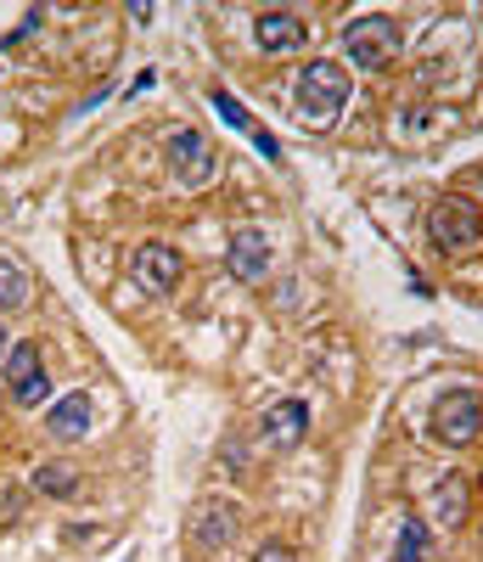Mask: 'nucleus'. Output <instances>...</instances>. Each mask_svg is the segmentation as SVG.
<instances>
[{"instance_id": "obj_1", "label": "nucleus", "mask_w": 483, "mask_h": 562, "mask_svg": "<svg viewBox=\"0 0 483 562\" xmlns=\"http://www.w3.org/2000/svg\"><path fill=\"white\" fill-rule=\"evenodd\" d=\"M427 237L445 259H472L483 248V220L467 198H445V203L427 209Z\"/></svg>"}, {"instance_id": "obj_2", "label": "nucleus", "mask_w": 483, "mask_h": 562, "mask_svg": "<svg viewBox=\"0 0 483 562\" xmlns=\"http://www.w3.org/2000/svg\"><path fill=\"white\" fill-rule=\"evenodd\" d=\"M349 102V68H337V63H310L299 74V119L310 130H326L337 113H344Z\"/></svg>"}, {"instance_id": "obj_3", "label": "nucleus", "mask_w": 483, "mask_h": 562, "mask_svg": "<svg viewBox=\"0 0 483 562\" xmlns=\"http://www.w3.org/2000/svg\"><path fill=\"white\" fill-rule=\"evenodd\" d=\"M344 52L360 63V68H394V57L405 52V34L389 12H371V18H355L344 29Z\"/></svg>"}, {"instance_id": "obj_4", "label": "nucleus", "mask_w": 483, "mask_h": 562, "mask_svg": "<svg viewBox=\"0 0 483 562\" xmlns=\"http://www.w3.org/2000/svg\"><path fill=\"white\" fill-rule=\"evenodd\" d=\"M478 428H483L478 389H450L439 405H433V439H439V445H472Z\"/></svg>"}, {"instance_id": "obj_5", "label": "nucleus", "mask_w": 483, "mask_h": 562, "mask_svg": "<svg viewBox=\"0 0 483 562\" xmlns=\"http://www.w3.org/2000/svg\"><path fill=\"white\" fill-rule=\"evenodd\" d=\"M169 169L180 175V186H209L214 180V147H209V135L203 130H180L169 135Z\"/></svg>"}, {"instance_id": "obj_6", "label": "nucleus", "mask_w": 483, "mask_h": 562, "mask_svg": "<svg viewBox=\"0 0 483 562\" xmlns=\"http://www.w3.org/2000/svg\"><path fill=\"white\" fill-rule=\"evenodd\" d=\"M304 428H310V405H304V400H281V405L265 411V422H259V445H265V450H299V445H304Z\"/></svg>"}, {"instance_id": "obj_7", "label": "nucleus", "mask_w": 483, "mask_h": 562, "mask_svg": "<svg viewBox=\"0 0 483 562\" xmlns=\"http://www.w3.org/2000/svg\"><path fill=\"white\" fill-rule=\"evenodd\" d=\"M7 383H12V400L18 405H40L45 400V360L34 344H12L7 355Z\"/></svg>"}, {"instance_id": "obj_8", "label": "nucleus", "mask_w": 483, "mask_h": 562, "mask_svg": "<svg viewBox=\"0 0 483 562\" xmlns=\"http://www.w3.org/2000/svg\"><path fill=\"white\" fill-rule=\"evenodd\" d=\"M236 529H242V512H236L231 501H203V506H198V518H191V540H198L203 551L231 546Z\"/></svg>"}, {"instance_id": "obj_9", "label": "nucleus", "mask_w": 483, "mask_h": 562, "mask_svg": "<svg viewBox=\"0 0 483 562\" xmlns=\"http://www.w3.org/2000/svg\"><path fill=\"white\" fill-rule=\"evenodd\" d=\"M135 281L147 293H175L180 288V254L169 243H147L135 254Z\"/></svg>"}, {"instance_id": "obj_10", "label": "nucleus", "mask_w": 483, "mask_h": 562, "mask_svg": "<svg viewBox=\"0 0 483 562\" xmlns=\"http://www.w3.org/2000/svg\"><path fill=\"white\" fill-rule=\"evenodd\" d=\"M270 270V237L265 231H236L231 237V276L236 281H259Z\"/></svg>"}, {"instance_id": "obj_11", "label": "nucleus", "mask_w": 483, "mask_h": 562, "mask_svg": "<svg viewBox=\"0 0 483 562\" xmlns=\"http://www.w3.org/2000/svg\"><path fill=\"white\" fill-rule=\"evenodd\" d=\"M254 40L265 45V52H299V45L310 40V29H304L299 12H265L254 23Z\"/></svg>"}, {"instance_id": "obj_12", "label": "nucleus", "mask_w": 483, "mask_h": 562, "mask_svg": "<svg viewBox=\"0 0 483 562\" xmlns=\"http://www.w3.org/2000/svg\"><path fill=\"white\" fill-rule=\"evenodd\" d=\"M90 394H68V400H57L52 405V416H45V428H52L57 439H79V434H90Z\"/></svg>"}, {"instance_id": "obj_13", "label": "nucleus", "mask_w": 483, "mask_h": 562, "mask_svg": "<svg viewBox=\"0 0 483 562\" xmlns=\"http://www.w3.org/2000/svg\"><path fill=\"white\" fill-rule=\"evenodd\" d=\"M422 113H427V119H411V113H405V119L394 124V135H400V140H427V135L456 130V113H450V108H422Z\"/></svg>"}, {"instance_id": "obj_14", "label": "nucleus", "mask_w": 483, "mask_h": 562, "mask_svg": "<svg viewBox=\"0 0 483 562\" xmlns=\"http://www.w3.org/2000/svg\"><path fill=\"white\" fill-rule=\"evenodd\" d=\"M34 490L52 495V501H68V495H79V473H74L68 461H45L40 473H34Z\"/></svg>"}, {"instance_id": "obj_15", "label": "nucleus", "mask_w": 483, "mask_h": 562, "mask_svg": "<svg viewBox=\"0 0 483 562\" xmlns=\"http://www.w3.org/2000/svg\"><path fill=\"white\" fill-rule=\"evenodd\" d=\"M23 304H29V276L12 259H0V315H12Z\"/></svg>"}, {"instance_id": "obj_16", "label": "nucleus", "mask_w": 483, "mask_h": 562, "mask_svg": "<svg viewBox=\"0 0 483 562\" xmlns=\"http://www.w3.org/2000/svg\"><path fill=\"white\" fill-rule=\"evenodd\" d=\"M467 501H472V495H467V484H461V479H450V484L439 490V512H445V524H467Z\"/></svg>"}, {"instance_id": "obj_17", "label": "nucleus", "mask_w": 483, "mask_h": 562, "mask_svg": "<svg viewBox=\"0 0 483 562\" xmlns=\"http://www.w3.org/2000/svg\"><path fill=\"white\" fill-rule=\"evenodd\" d=\"M427 557V529H422V518H405V529H400V562H422Z\"/></svg>"}, {"instance_id": "obj_18", "label": "nucleus", "mask_w": 483, "mask_h": 562, "mask_svg": "<svg viewBox=\"0 0 483 562\" xmlns=\"http://www.w3.org/2000/svg\"><path fill=\"white\" fill-rule=\"evenodd\" d=\"M209 102H214V113H220V119H225L231 130H254V119H248V108H242V102L231 97V90H214V97H209Z\"/></svg>"}, {"instance_id": "obj_19", "label": "nucleus", "mask_w": 483, "mask_h": 562, "mask_svg": "<svg viewBox=\"0 0 483 562\" xmlns=\"http://www.w3.org/2000/svg\"><path fill=\"white\" fill-rule=\"evenodd\" d=\"M254 562H299V551H293V546H281V540H270V546H259Z\"/></svg>"}, {"instance_id": "obj_20", "label": "nucleus", "mask_w": 483, "mask_h": 562, "mask_svg": "<svg viewBox=\"0 0 483 562\" xmlns=\"http://www.w3.org/2000/svg\"><path fill=\"white\" fill-rule=\"evenodd\" d=\"M254 147H259L265 158H281V140H276L270 130H254Z\"/></svg>"}, {"instance_id": "obj_21", "label": "nucleus", "mask_w": 483, "mask_h": 562, "mask_svg": "<svg viewBox=\"0 0 483 562\" xmlns=\"http://www.w3.org/2000/svg\"><path fill=\"white\" fill-rule=\"evenodd\" d=\"M0 344H7V333H0Z\"/></svg>"}]
</instances>
